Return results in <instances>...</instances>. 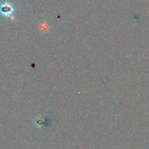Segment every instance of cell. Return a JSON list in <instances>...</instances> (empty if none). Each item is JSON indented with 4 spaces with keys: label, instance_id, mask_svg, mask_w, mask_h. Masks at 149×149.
Segmentation results:
<instances>
[{
    "label": "cell",
    "instance_id": "obj_1",
    "mask_svg": "<svg viewBox=\"0 0 149 149\" xmlns=\"http://www.w3.org/2000/svg\"><path fill=\"white\" fill-rule=\"evenodd\" d=\"M1 11L4 13V14H11V13L13 12V9L11 8V7L8 5H6L1 9Z\"/></svg>",
    "mask_w": 149,
    "mask_h": 149
}]
</instances>
